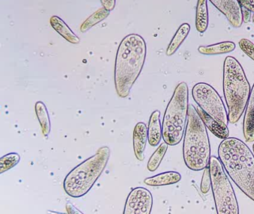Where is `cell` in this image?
<instances>
[{
	"mask_svg": "<svg viewBox=\"0 0 254 214\" xmlns=\"http://www.w3.org/2000/svg\"><path fill=\"white\" fill-rule=\"evenodd\" d=\"M239 47L242 52L254 61V44L248 39L243 38L239 41Z\"/></svg>",
	"mask_w": 254,
	"mask_h": 214,
	"instance_id": "obj_24",
	"label": "cell"
},
{
	"mask_svg": "<svg viewBox=\"0 0 254 214\" xmlns=\"http://www.w3.org/2000/svg\"><path fill=\"white\" fill-rule=\"evenodd\" d=\"M218 156L233 182L254 202V155L249 147L230 137L221 141Z\"/></svg>",
	"mask_w": 254,
	"mask_h": 214,
	"instance_id": "obj_2",
	"label": "cell"
},
{
	"mask_svg": "<svg viewBox=\"0 0 254 214\" xmlns=\"http://www.w3.org/2000/svg\"><path fill=\"white\" fill-rule=\"evenodd\" d=\"M211 187V177L210 171H209V166L205 168L204 172L202 176L201 183H200V190L203 194H206L209 193Z\"/></svg>",
	"mask_w": 254,
	"mask_h": 214,
	"instance_id": "obj_25",
	"label": "cell"
},
{
	"mask_svg": "<svg viewBox=\"0 0 254 214\" xmlns=\"http://www.w3.org/2000/svg\"><path fill=\"white\" fill-rule=\"evenodd\" d=\"M148 141V128L143 122L136 123L133 129V146L135 156L142 161L145 159V150Z\"/></svg>",
	"mask_w": 254,
	"mask_h": 214,
	"instance_id": "obj_11",
	"label": "cell"
},
{
	"mask_svg": "<svg viewBox=\"0 0 254 214\" xmlns=\"http://www.w3.org/2000/svg\"><path fill=\"white\" fill-rule=\"evenodd\" d=\"M253 149H254V145H253Z\"/></svg>",
	"mask_w": 254,
	"mask_h": 214,
	"instance_id": "obj_30",
	"label": "cell"
},
{
	"mask_svg": "<svg viewBox=\"0 0 254 214\" xmlns=\"http://www.w3.org/2000/svg\"><path fill=\"white\" fill-rule=\"evenodd\" d=\"M146 54V43L139 34H128L120 43L114 70V83L120 98L130 95L143 68Z\"/></svg>",
	"mask_w": 254,
	"mask_h": 214,
	"instance_id": "obj_1",
	"label": "cell"
},
{
	"mask_svg": "<svg viewBox=\"0 0 254 214\" xmlns=\"http://www.w3.org/2000/svg\"><path fill=\"white\" fill-rule=\"evenodd\" d=\"M110 155L109 147H101L96 154L72 169L64 181L66 194L72 198L85 196L105 170Z\"/></svg>",
	"mask_w": 254,
	"mask_h": 214,
	"instance_id": "obj_5",
	"label": "cell"
},
{
	"mask_svg": "<svg viewBox=\"0 0 254 214\" xmlns=\"http://www.w3.org/2000/svg\"><path fill=\"white\" fill-rule=\"evenodd\" d=\"M190 29H191V27H190V24L187 23V22L183 23L179 27L173 38L171 40L167 49H166V55L167 56H172L178 50L182 43L185 41L186 39L188 37Z\"/></svg>",
	"mask_w": 254,
	"mask_h": 214,
	"instance_id": "obj_17",
	"label": "cell"
},
{
	"mask_svg": "<svg viewBox=\"0 0 254 214\" xmlns=\"http://www.w3.org/2000/svg\"><path fill=\"white\" fill-rule=\"evenodd\" d=\"M50 25L52 28L59 33L66 41L72 44H78L80 43L79 37L74 34L73 31L66 25V22L58 16H53L50 18Z\"/></svg>",
	"mask_w": 254,
	"mask_h": 214,
	"instance_id": "obj_16",
	"label": "cell"
},
{
	"mask_svg": "<svg viewBox=\"0 0 254 214\" xmlns=\"http://www.w3.org/2000/svg\"><path fill=\"white\" fill-rule=\"evenodd\" d=\"M110 12L107 10L105 7L99 9L97 11L91 15L90 17L87 18L82 25H81V31L82 33L87 32L90 28H93L94 25H97L99 22L103 21L109 16Z\"/></svg>",
	"mask_w": 254,
	"mask_h": 214,
	"instance_id": "obj_21",
	"label": "cell"
},
{
	"mask_svg": "<svg viewBox=\"0 0 254 214\" xmlns=\"http://www.w3.org/2000/svg\"><path fill=\"white\" fill-rule=\"evenodd\" d=\"M241 7L254 13V0H238Z\"/></svg>",
	"mask_w": 254,
	"mask_h": 214,
	"instance_id": "obj_26",
	"label": "cell"
},
{
	"mask_svg": "<svg viewBox=\"0 0 254 214\" xmlns=\"http://www.w3.org/2000/svg\"><path fill=\"white\" fill-rule=\"evenodd\" d=\"M251 86L239 61L228 56L223 68V92L228 108L229 123L239 121L246 109L251 94Z\"/></svg>",
	"mask_w": 254,
	"mask_h": 214,
	"instance_id": "obj_4",
	"label": "cell"
},
{
	"mask_svg": "<svg viewBox=\"0 0 254 214\" xmlns=\"http://www.w3.org/2000/svg\"><path fill=\"white\" fill-rule=\"evenodd\" d=\"M168 146L169 144L164 141V143L160 144L158 148L153 153L148 160V164H147V168L150 172H154L158 169L166 152H167Z\"/></svg>",
	"mask_w": 254,
	"mask_h": 214,
	"instance_id": "obj_22",
	"label": "cell"
},
{
	"mask_svg": "<svg viewBox=\"0 0 254 214\" xmlns=\"http://www.w3.org/2000/svg\"><path fill=\"white\" fill-rule=\"evenodd\" d=\"M183 156L186 166L193 171L203 170L210 161V143L206 125L192 104L189 107Z\"/></svg>",
	"mask_w": 254,
	"mask_h": 214,
	"instance_id": "obj_3",
	"label": "cell"
},
{
	"mask_svg": "<svg viewBox=\"0 0 254 214\" xmlns=\"http://www.w3.org/2000/svg\"><path fill=\"white\" fill-rule=\"evenodd\" d=\"M20 156L18 153H11L0 159V173L2 174L18 164Z\"/></svg>",
	"mask_w": 254,
	"mask_h": 214,
	"instance_id": "obj_23",
	"label": "cell"
},
{
	"mask_svg": "<svg viewBox=\"0 0 254 214\" xmlns=\"http://www.w3.org/2000/svg\"><path fill=\"white\" fill-rule=\"evenodd\" d=\"M236 49V44L233 42L225 41L210 46H199L200 54L203 55H217L230 53Z\"/></svg>",
	"mask_w": 254,
	"mask_h": 214,
	"instance_id": "obj_19",
	"label": "cell"
},
{
	"mask_svg": "<svg viewBox=\"0 0 254 214\" xmlns=\"http://www.w3.org/2000/svg\"><path fill=\"white\" fill-rule=\"evenodd\" d=\"M209 25L207 0H197L196 6L195 26L198 32L204 33Z\"/></svg>",
	"mask_w": 254,
	"mask_h": 214,
	"instance_id": "obj_18",
	"label": "cell"
},
{
	"mask_svg": "<svg viewBox=\"0 0 254 214\" xmlns=\"http://www.w3.org/2000/svg\"><path fill=\"white\" fill-rule=\"evenodd\" d=\"M163 138V129L160 123V111H153L148 121V141L151 147H157Z\"/></svg>",
	"mask_w": 254,
	"mask_h": 214,
	"instance_id": "obj_13",
	"label": "cell"
},
{
	"mask_svg": "<svg viewBox=\"0 0 254 214\" xmlns=\"http://www.w3.org/2000/svg\"><path fill=\"white\" fill-rule=\"evenodd\" d=\"M211 187L218 214H239L236 193L219 159L212 156L209 164Z\"/></svg>",
	"mask_w": 254,
	"mask_h": 214,
	"instance_id": "obj_7",
	"label": "cell"
},
{
	"mask_svg": "<svg viewBox=\"0 0 254 214\" xmlns=\"http://www.w3.org/2000/svg\"><path fill=\"white\" fill-rule=\"evenodd\" d=\"M103 7L108 11H112L116 6V0H100Z\"/></svg>",
	"mask_w": 254,
	"mask_h": 214,
	"instance_id": "obj_27",
	"label": "cell"
},
{
	"mask_svg": "<svg viewBox=\"0 0 254 214\" xmlns=\"http://www.w3.org/2000/svg\"><path fill=\"white\" fill-rule=\"evenodd\" d=\"M35 112L41 124L43 135L44 137H48L51 131V121L48 109L44 102L38 101L35 104Z\"/></svg>",
	"mask_w": 254,
	"mask_h": 214,
	"instance_id": "obj_20",
	"label": "cell"
},
{
	"mask_svg": "<svg viewBox=\"0 0 254 214\" xmlns=\"http://www.w3.org/2000/svg\"><path fill=\"white\" fill-rule=\"evenodd\" d=\"M197 112L200 114L203 121L204 122L206 126L209 128V130L218 138L221 139H226L229 138L230 132H229L228 127L227 125L221 124L218 123V121L212 118L209 114H206L205 111H203L200 107H197Z\"/></svg>",
	"mask_w": 254,
	"mask_h": 214,
	"instance_id": "obj_15",
	"label": "cell"
},
{
	"mask_svg": "<svg viewBox=\"0 0 254 214\" xmlns=\"http://www.w3.org/2000/svg\"><path fill=\"white\" fill-rule=\"evenodd\" d=\"M181 175L175 171H169L163 172L154 176L146 178L144 180V183L151 187H159V186L171 185L177 184L181 180Z\"/></svg>",
	"mask_w": 254,
	"mask_h": 214,
	"instance_id": "obj_14",
	"label": "cell"
},
{
	"mask_svg": "<svg viewBox=\"0 0 254 214\" xmlns=\"http://www.w3.org/2000/svg\"><path fill=\"white\" fill-rule=\"evenodd\" d=\"M243 134L246 141H254V83L250 94L243 120Z\"/></svg>",
	"mask_w": 254,
	"mask_h": 214,
	"instance_id": "obj_12",
	"label": "cell"
},
{
	"mask_svg": "<svg viewBox=\"0 0 254 214\" xmlns=\"http://www.w3.org/2000/svg\"><path fill=\"white\" fill-rule=\"evenodd\" d=\"M191 95L199 107L221 124L228 125V113L219 94L210 85L197 83L193 86Z\"/></svg>",
	"mask_w": 254,
	"mask_h": 214,
	"instance_id": "obj_8",
	"label": "cell"
},
{
	"mask_svg": "<svg viewBox=\"0 0 254 214\" xmlns=\"http://www.w3.org/2000/svg\"><path fill=\"white\" fill-rule=\"evenodd\" d=\"M242 15H243V22L245 23L251 22V12L250 10H247V9L242 7Z\"/></svg>",
	"mask_w": 254,
	"mask_h": 214,
	"instance_id": "obj_28",
	"label": "cell"
},
{
	"mask_svg": "<svg viewBox=\"0 0 254 214\" xmlns=\"http://www.w3.org/2000/svg\"><path fill=\"white\" fill-rule=\"evenodd\" d=\"M189 88L185 82L174 91L163 116V138L169 145L175 146L182 140L189 114Z\"/></svg>",
	"mask_w": 254,
	"mask_h": 214,
	"instance_id": "obj_6",
	"label": "cell"
},
{
	"mask_svg": "<svg viewBox=\"0 0 254 214\" xmlns=\"http://www.w3.org/2000/svg\"><path fill=\"white\" fill-rule=\"evenodd\" d=\"M253 21H254V16H253Z\"/></svg>",
	"mask_w": 254,
	"mask_h": 214,
	"instance_id": "obj_29",
	"label": "cell"
},
{
	"mask_svg": "<svg viewBox=\"0 0 254 214\" xmlns=\"http://www.w3.org/2000/svg\"><path fill=\"white\" fill-rule=\"evenodd\" d=\"M225 16L233 28H240L243 23L242 9L238 0H209Z\"/></svg>",
	"mask_w": 254,
	"mask_h": 214,
	"instance_id": "obj_10",
	"label": "cell"
},
{
	"mask_svg": "<svg viewBox=\"0 0 254 214\" xmlns=\"http://www.w3.org/2000/svg\"><path fill=\"white\" fill-rule=\"evenodd\" d=\"M153 196L144 187L133 189L126 200L124 214H150L152 210Z\"/></svg>",
	"mask_w": 254,
	"mask_h": 214,
	"instance_id": "obj_9",
	"label": "cell"
}]
</instances>
